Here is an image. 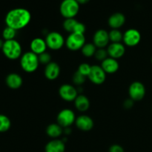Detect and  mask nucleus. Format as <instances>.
<instances>
[{"instance_id":"obj_1","label":"nucleus","mask_w":152,"mask_h":152,"mask_svg":"<svg viewBox=\"0 0 152 152\" xmlns=\"http://www.w3.org/2000/svg\"><path fill=\"white\" fill-rule=\"evenodd\" d=\"M31 14L29 10L25 8L18 7L10 10L5 16L4 22L6 26L10 27L16 31L25 28L30 23Z\"/></svg>"},{"instance_id":"obj_2","label":"nucleus","mask_w":152,"mask_h":152,"mask_svg":"<svg viewBox=\"0 0 152 152\" xmlns=\"http://www.w3.org/2000/svg\"><path fill=\"white\" fill-rule=\"evenodd\" d=\"M1 51L4 56L10 60L19 59L22 55V46L20 43L16 39L4 41Z\"/></svg>"},{"instance_id":"obj_3","label":"nucleus","mask_w":152,"mask_h":152,"mask_svg":"<svg viewBox=\"0 0 152 152\" xmlns=\"http://www.w3.org/2000/svg\"><path fill=\"white\" fill-rule=\"evenodd\" d=\"M39 65L38 55L32 51H28L22 53L20 57V66L26 73H34L38 68Z\"/></svg>"},{"instance_id":"obj_4","label":"nucleus","mask_w":152,"mask_h":152,"mask_svg":"<svg viewBox=\"0 0 152 152\" xmlns=\"http://www.w3.org/2000/svg\"><path fill=\"white\" fill-rule=\"evenodd\" d=\"M59 10L65 19L74 18L79 13L80 4L76 0H63L60 4Z\"/></svg>"},{"instance_id":"obj_5","label":"nucleus","mask_w":152,"mask_h":152,"mask_svg":"<svg viewBox=\"0 0 152 152\" xmlns=\"http://www.w3.org/2000/svg\"><path fill=\"white\" fill-rule=\"evenodd\" d=\"M86 44V37L84 34L71 33L65 39V45L69 50L75 51L82 49Z\"/></svg>"},{"instance_id":"obj_6","label":"nucleus","mask_w":152,"mask_h":152,"mask_svg":"<svg viewBox=\"0 0 152 152\" xmlns=\"http://www.w3.org/2000/svg\"><path fill=\"white\" fill-rule=\"evenodd\" d=\"M45 42L47 46L50 50H57L62 48L65 44V40L63 36L59 32H50L46 36Z\"/></svg>"},{"instance_id":"obj_7","label":"nucleus","mask_w":152,"mask_h":152,"mask_svg":"<svg viewBox=\"0 0 152 152\" xmlns=\"http://www.w3.org/2000/svg\"><path fill=\"white\" fill-rule=\"evenodd\" d=\"M76 115L72 110L69 108H65L60 111L56 117V121L59 126L62 128H69L76 121Z\"/></svg>"},{"instance_id":"obj_8","label":"nucleus","mask_w":152,"mask_h":152,"mask_svg":"<svg viewBox=\"0 0 152 152\" xmlns=\"http://www.w3.org/2000/svg\"><path fill=\"white\" fill-rule=\"evenodd\" d=\"M129 94L131 99L134 102L142 100L145 95V86L141 82H134L129 86Z\"/></svg>"},{"instance_id":"obj_9","label":"nucleus","mask_w":152,"mask_h":152,"mask_svg":"<svg viewBox=\"0 0 152 152\" xmlns=\"http://www.w3.org/2000/svg\"><path fill=\"white\" fill-rule=\"evenodd\" d=\"M59 94L66 102H74L79 95L78 90L70 84H64L59 88Z\"/></svg>"},{"instance_id":"obj_10","label":"nucleus","mask_w":152,"mask_h":152,"mask_svg":"<svg viewBox=\"0 0 152 152\" xmlns=\"http://www.w3.org/2000/svg\"><path fill=\"white\" fill-rule=\"evenodd\" d=\"M141 41V34L138 30L131 28L123 34V42L126 46L134 47Z\"/></svg>"},{"instance_id":"obj_11","label":"nucleus","mask_w":152,"mask_h":152,"mask_svg":"<svg viewBox=\"0 0 152 152\" xmlns=\"http://www.w3.org/2000/svg\"><path fill=\"white\" fill-rule=\"evenodd\" d=\"M88 77L94 84L101 85L106 80V73L99 65H92Z\"/></svg>"},{"instance_id":"obj_12","label":"nucleus","mask_w":152,"mask_h":152,"mask_svg":"<svg viewBox=\"0 0 152 152\" xmlns=\"http://www.w3.org/2000/svg\"><path fill=\"white\" fill-rule=\"evenodd\" d=\"M108 32L104 29H99L95 32L93 37V43L97 48H105L109 43Z\"/></svg>"},{"instance_id":"obj_13","label":"nucleus","mask_w":152,"mask_h":152,"mask_svg":"<svg viewBox=\"0 0 152 152\" xmlns=\"http://www.w3.org/2000/svg\"><path fill=\"white\" fill-rule=\"evenodd\" d=\"M75 125L80 130L83 132H89L93 129L94 123L91 117L86 114H83L77 117Z\"/></svg>"},{"instance_id":"obj_14","label":"nucleus","mask_w":152,"mask_h":152,"mask_svg":"<svg viewBox=\"0 0 152 152\" xmlns=\"http://www.w3.org/2000/svg\"><path fill=\"white\" fill-rule=\"evenodd\" d=\"M107 52L109 57L118 59L123 57L126 52L125 45L121 42L111 43L107 47Z\"/></svg>"},{"instance_id":"obj_15","label":"nucleus","mask_w":152,"mask_h":152,"mask_svg":"<svg viewBox=\"0 0 152 152\" xmlns=\"http://www.w3.org/2000/svg\"><path fill=\"white\" fill-rule=\"evenodd\" d=\"M45 77L49 80H55L60 74V67L59 64L55 62H51L45 65L44 71Z\"/></svg>"},{"instance_id":"obj_16","label":"nucleus","mask_w":152,"mask_h":152,"mask_svg":"<svg viewBox=\"0 0 152 152\" xmlns=\"http://www.w3.org/2000/svg\"><path fill=\"white\" fill-rule=\"evenodd\" d=\"M30 47H31V51H32L33 53L38 55V56L46 52V50L48 48L45 39H43L39 37L34 39L31 42Z\"/></svg>"},{"instance_id":"obj_17","label":"nucleus","mask_w":152,"mask_h":152,"mask_svg":"<svg viewBox=\"0 0 152 152\" xmlns=\"http://www.w3.org/2000/svg\"><path fill=\"white\" fill-rule=\"evenodd\" d=\"M5 83L9 88L16 90L22 86L23 80L19 74L16 73H11L6 77Z\"/></svg>"},{"instance_id":"obj_18","label":"nucleus","mask_w":152,"mask_h":152,"mask_svg":"<svg viewBox=\"0 0 152 152\" xmlns=\"http://www.w3.org/2000/svg\"><path fill=\"white\" fill-rule=\"evenodd\" d=\"M100 66L102 67L103 71L106 74H109L116 73L119 70V68H120V65H119L117 59H113V58L109 57V56L104 61H102Z\"/></svg>"},{"instance_id":"obj_19","label":"nucleus","mask_w":152,"mask_h":152,"mask_svg":"<svg viewBox=\"0 0 152 152\" xmlns=\"http://www.w3.org/2000/svg\"><path fill=\"white\" fill-rule=\"evenodd\" d=\"M65 142L59 139H53L49 141L45 147V152H65Z\"/></svg>"},{"instance_id":"obj_20","label":"nucleus","mask_w":152,"mask_h":152,"mask_svg":"<svg viewBox=\"0 0 152 152\" xmlns=\"http://www.w3.org/2000/svg\"><path fill=\"white\" fill-rule=\"evenodd\" d=\"M126 22V17L122 13H115L108 19V25L112 29H119Z\"/></svg>"},{"instance_id":"obj_21","label":"nucleus","mask_w":152,"mask_h":152,"mask_svg":"<svg viewBox=\"0 0 152 152\" xmlns=\"http://www.w3.org/2000/svg\"><path fill=\"white\" fill-rule=\"evenodd\" d=\"M74 102L75 108L81 112H85L90 108V100L83 94H79Z\"/></svg>"},{"instance_id":"obj_22","label":"nucleus","mask_w":152,"mask_h":152,"mask_svg":"<svg viewBox=\"0 0 152 152\" xmlns=\"http://www.w3.org/2000/svg\"><path fill=\"white\" fill-rule=\"evenodd\" d=\"M46 133L53 139H58L63 133V128L59 126L57 123H51L48 125L46 129Z\"/></svg>"},{"instance_id":"obj_23","label":"nucleus","mask_w":152,"mask_h":152,"mask_svg":"<svg viewBox=\"0 0 152 152\" xmlns=\"http://www.w3.org/2000/svg\"><path fill=\"white\" fill-rule=\"evenodd\" d=\"M97 48L94 45V43H86L81 49L82 53L86 57H91L94 56Z\"/></svg>"},{"instance_id":"obj_24","label":"nucleus","mask_w":152,"mask_h":152,"mask_svg":"<svg viewBox=\"0 0 152 152\" xmlns=\"http://www.w3.org/2000/svg\"><path fill=\"white\" fill-rule=\"evenodd\" d=\"M108 35L111 43L121 42L123 39V34L119 29H112L108 32Z\"/></svg>"},{"instance_id":"obj_25","label":"nucleus","mask_w":152,"mask_h":152,"mask_svg":"<svg viewBox=\"0 0 152 152\" xmlns=\"http://www.w3.org/2000/svg\"><path fill=\"white\" fill-rule=\"evenodd\" d=\"M10 126L11 122L9 117L4 114H0V133L7 132L10 129Z\"/></svg>"},{"instance_id":"obj_26","label":"nucleus","mask_w":152,"mask_h":152,"mask_svg":"<svg viewBox=\"0 0 152 152\" xmlns=\"http://www.w3.org/2000/svg\"><path fill=\"white\" fill-rule=\"evenodd\" d=\"M17 31L10 28V27L6 26L2 31V38L4 41L7 40L15 39V37L16 36Z\"/></svg>"},{"instance_id":"obj_27","label":"nucleus","mask_w":152,"mask_h":152,"mask_svg":"<svg viewBox=\"0 0 152 152\" xmlns=\"http://www.w3.org/2000/svg\"><path fill=\"white\" fill-rule=\"evenodd\" d=\"M78 21L76 20L74 18H71V19H65L63 22V28L70 34L74 32V28H75L76 25L77 24Z\"/></svg>"},{"instance_id":"obj_28","label":"nucleus","mask_w":152,"mask_h":152,"mask_svg":"<svg viewBox=\"0 0 152 152\" xmlns=\"http://www.w3.org/2000/svg\"><path fill=\"white\" fill-rule=\"evenodd\" d=\"M86 76L80 74L78 71H76V72L74 73V76H73V82H74V84L77 85V86H82V85L86 82Z\"/></svg>"},{"instance_id":"obj_29","label":"nucleus","mask_w":152,"mask_h":152,"mask_svg":"<svg viewBox=\"0 0 152 152\" xmlns=\"http://www.w3.org/2000/svg\"><path fill=\"white\" fill-rule=\"evenodd\" d=\"M94 56L98 61H101V62H102V61H104L105 59H107V58L108 57L107 49L97 48L96 49V53H95Z\"/></svg>"},{"instance_id":"obj_30","label":"nucleus","mask_w":152,"mask_h":152,"mask_svg":"<svg viewBox=\"0 0 152 152\" xmlns=\"http://www.w3.org/2000/svg\"><path fill=\"white\" fill-rule=\"evenodd\" d=\"M91 69V66L88 63L83 62V63L80 64L77 71H78L80 74H82L83 75L86 76V77H87L88 76L89 73H90Z\"/></svg>"},{"instance_id":"obj_31","label":"nucleus","mask_w":152,"mask_h":152,"mask_svg":"<svg viewBox=\"0 0 152 152\" xmlns=\"http://www.w3.org/2000/svg\"><path fill=\"white\" fill-rule=\"evenodd\" d=\"M38 56L39 63L42 64V65H47L48 64L51 62V56L48 52H45V53L39 55Z\"/></svg>"},{"instance_id":"obj_32","label":"nucleus","mask_w":152,"mask_h":152,"mask_svg":"<svg viewBox=\"0 0 152 152\" xmlns=\"http://www.w3.org/2000/svg\"><path fill=\"white\" fill-rule=\"evenodd\" d=\"M85 32H86V26H85L84 24L80 22H77V24L76 25L75 28H74V31L73 33H77V34H84Z\"/></svg>"},{"instance_id":"obj_33","label":"nucleus","mask_w":152,"mask_h":152,"mask_svg":"<svg viewBox=\"0 0 152 152\" xmlns=\"http://www.w3.org/2000/svg\"><path fill=\"white\" fill-rule=\"evenodd\" d=\"M109 152H125L124 149L121 145L118 144H114L112 145L109 148Z\"/></svg>"},{"instance_id":"obj_34","label":"nucleus","mask_w":152,"mask_h":152,"mask_svg":"<svg viewBox=\"0 0 152 152\" xmlns=\"http://www.w3.org/2000/svg\"><path fill=\"white\" fill-rule=\"evenodd\" d=\"M134 101L132 100L131 98H129V99H126V100L125 101L124 103H123V105H124L125 108L129 109V108H132V106L134 105Z\"/></svg>"},{"instance_id":"obj_35","label":"nucleus","mask_w":152,"mask_h":152,"mask_svg":"<svg viewBox=\"0 0 152 152\" xmlns=\"http://www.w3.org/2000/svg\"><path fill=\"white\" fill-rule=\"evenodd\" d=\"M76 1H77L80 4H86V3L88 2L90 0H76Z\"/></svg>"},{"instance_id":"obj_36","label":"nucleus","mask_w":152,"mask_h":152,"mask_svg":"<svg viewBox=\"0 0 152 152\" xmlns=\"http://www.w3.org/2000/svg\"><path fill=\"white\" fill-rule=\"evenodd\" d=\"M4 40L2 39H0V49L1 50V48H2V46H3V44H4Z\"/></svg>"},{"instance_id":"obj_37","label":"nucleus","mask_w":152,"mask_h":152,"mask_svg":"<svg viewBox=\"0 0 152 152\" xmlns=\"http://www.w3.org/2000/svg\"><path fill=\"white\" fill-rule=\"evenodd\" d=\"M151 63H152V58H151Z\"/></svg>"}]
</instances>
